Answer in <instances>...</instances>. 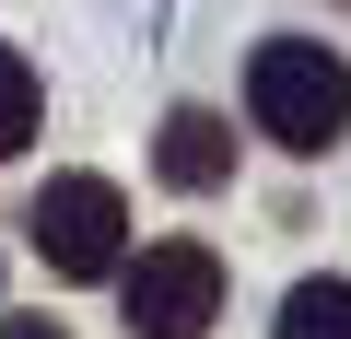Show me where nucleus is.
I'll return each mask as SVG.
<instances>
[{
    "instance_id": "obj_6",
    "label": "nucleus",
    "mask_w": 351,
    "mask_h": 339,
    "mask_svg": "<svg viewBox=\"0 0 351 339\" xmlns=\"http://www.w3.org/2000/svg\"><path fill=\"white\" fill-rule=\"evenodd\" d=\"M24 140H36V71H24V47H0V164Z\"/></svg>"
},
{
    "instance_id": "obj_1",
    "label": "nucleus",
    "mask_w": 351,
    "mask_h": 339,
    "mask_svg": "<svg viewBox=\"0 0 351 339\" xmlns=\"http://www.w3.org/2000/svg\"><path fill=\"white\" fill-rule=\"evenodd\" d=\"M246 105H258V129H269L281 152H328V140L351 129V71H339V47L281 36V47L246 59Z\"/></svg>"
},
{
    "instance_id": "obj_7",
    "label": "nucleus",
    "mask_w": 351,
    "mask_h": 339,
    "mask_svg": "<svg viewBox=\"0 0 351 339\" xmlns=\"http://www.w3.org/2000/svg\"><path fill=\"white\" fill-rule=\"evenodd\" d=\"M0 339H71V327H47V316H0Z\"/></svg>"
},
{
    "instance_id": "obj_5",
    "label": "nucleus",
    "mask_w": 351,
    "mask_h": 339,
    "mask_svg": "<svg viewBox=\"0 0 351 339\" xmlns=\"http://www.w3.org/2000/svg\"><path fill=\"white\" fill-rule=\"evenodd\" d=\"M281 339H351V281H293L281 292Z\"/></svg>"
},
{
    "instance_id": "obj_3",
    "label": "nucleus",
    "mask_w": 351,
    "mask_h": 339,
    "mask_svg": "<svg viewBox=\"0 0 351 339\" xmlns=\"http://www.w3.org/2000/svg\"><path fill=\"white\" fill-rule=\"evenodd\" d=\"M24 234H36V258H47L59 281H117V246H129V199H117L106 176H47Z\"/></svg>"
},
{
    "instance_id": "obj_4",
    "label": "nucleus",
    "mask_w": 351,
    "mask_h": 339,
    "mask_svg": "<svg viewBox=\"0 0 351 339\" xmlns=\"http://www.w3.org/2000/svg\"><path fill=\"white\" fill-rule=\"evenodd\" d=\"M152 164H164V188H223V176H234V129H223L211 105H176L164 140H152Z\"/></svg>"
},
{
    "instance_id": "obj_2",
    "label": "nucleus",
    "mask_w": 351,
    "mask_h": 339,
    "mask_svg": "<svg viewBox=\"0 0 351 339\" xmlns=\"http://www.w3.org/2000/svg\"><path fill=\"white\" fill-rule=\"evenodd\" d=\"M117 304H129V339H199L223 316V258L199 234H164L141 246V269H117Z\"/></svg>"
}]
</instances>
